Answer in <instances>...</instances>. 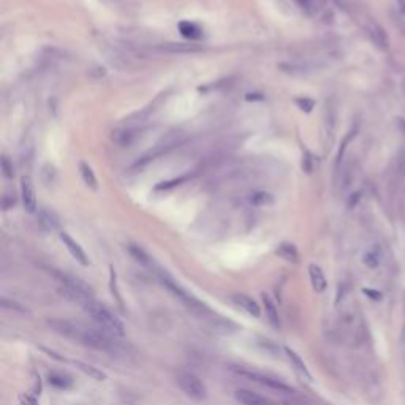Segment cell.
<instances>
[{
  "label": "cell",
  "instance_id": "4fadbf2b",
  "mask_svg": "<svg viewBox=\"0 0 405 405\" xmlns=\"http://www.w3.org/2000/svg\"><path fill=\"white\" fill-rule=\"evenodd\" d=\"M158 49H160V51H165V53H173V54H189V53L201 51L200 46L190 44V43H165Z\"/></svg>",
  "mask_w": 405,
  "mask_h": 405
},
{
  "label": "cell",
  "instance_id": "484cf974",
  "mask_svg": "<svg viewBox=\"0 0 405 405\" xmlns=\"http://www.w3.org/2000/svg\"><path fill=\"white\" fill-rule=\"evenodd\" d=\"M187 179H190V176H182V177H177V179H171V181H166V182H160L158 186L155 187V190H169V189H173L176 186H181L182 182H186Z\"/></svg>",
  "mask_w": 405,
  "mask_h": 405
},
{
  "label": "cell",
  "instance_id": "30bf717a",
  "mask_svg": "<svg viewBox=\"0 0 405 405\" xmlns=\"http://www.w3.org/2000/svg\"><path fill=\"white\" fill-rule=\"evenodd\" d=\"M60 241H62L65 244V247L67 250L71 253V256L75 258L78 263H81L82 266H87L89 264V258H87V255H85L84 249L81 247V245L73 239L68 233H60Z\"/></svg>",
  "mask_w": 405,
  "mask_h": 405
},
{
  "label": "cell",
  "instance_id": "83f0119b",
  "mask_svg": "<svg viewBox=\"0 0 405 405\" xmlns=\"http://www.w3.org/2000/svg\"><path fill=\"white\" fill-rule=\"evenodd\" d=\"M354 134H356V131H350V134L348 137H345V140H343V143H342V146H340V151H339V155H337V162H336V168L339 169V166H340V163H342V158H343V154H345V149H347V144L351 141V138L354 137Z\"/></svg>",
  "mask_w": 405,
  "mask_h": 405
},
{
  "label": "cell",
  "instance_id": "277c9868",
  "mask_svg": "<svg viewBox=\"0 0 405 405\" xmlns=\"http://www.w3.org/2000/svg\"><path fill=\"white\" fill-rule=\"evenodd\" d=\"M160 280H162V284L174 294V296L186 305V307L192 312V313H195V315H204L206 312H209V309H207V305L203 302V301H200L198 298H195L193 294H190L187 290H184L179 284H176V282L171 279L169 276H166V274H163V273H160Z\"/></svg>",
  "mask_w": 405,
  "mask_h": 405
},
{
  "label": "cell",
  "instance_id": "d6a6232c",
  "mask_svg": "<svg viewBox=\"0 0 405 405\" xmlns=\"http://www.w3.org/2000/svg\"><path fill=\"white\" fill-rule=\"evenodd\" d=\"M359 195H361V193H359V192H356V193H353V195L350 196V201L347 203V206L350 207V209H351L353 206H356V203L359 201Z\"/></svg>",
  "mask_w": 405,
  "mask_h": 405
},
{
  "label": "cell",
  "instance_id": "e575fe53",
  "mask_svg": "<svg viewBox=\"0 0 405 405\" xmlns=\"http://www.w3.org/2000/svg\"><path fill=\"white\" fill-rule=\"evenodd\" d=\"M396 5H397V8H399L400 13L405 16V0H396Z\"/></svg>",
  "mask_w": 405,
  "mask_h": 405
},
{
  "label": "cell",
  "instance_id": "2e32d148",
  "mask_svg": "<svg viewBox=\"0 0 405 405\" xmlns=\"http://www.w3.org/2000/svg\"><path fill=\"white\" fill-rule=\"evenodd\" d=\"M261 299H263V304H264V312H266V317H267V322L271 323L273 328L279 329L280 328V317H279V310L276 307V304L273 302V299L269 298L267 294H263Z\"/></svg>",
  "mask_w": 405,
  "mask_h": 405
},
{
  "label": "cell",
  "instance_id": "7a4b0ae2",
  "mask_svg": "<svg viewBox=\"0 0 405 405\" xmlns=\"http://www.w3.org/2000/svg\"><path fill=\"white\" fill-rule=\"evenodd\" d=\"M48 273L51 274L53 279L59 284L60 293L65 294L68 299L78 302L79 305L94 299L92 288L87 284H84L81 279L73 277V276L62 273V271H57V269H48Z\"/></svg>",
  "mask_w": 405,
  "mask_h": 405
},
{
  "label": "cell",
  "instance_id": "ac0fdd59",
  "mask_svg": "<svg viewBox=\"0 0 405 405\" xmlns=\"http://www.w3.org/2000/svg\"><path fill=\"white\" fill-rule=\"evenodd\" d=\"M73 366H76V369H79L85 375H89L91 378L97 380V382H105V380L108 378V375L103 371L97 369V367H94L92 364L82 363V361H73Z\"/></svg>",
  "mask_w": 405,
  "mask_h": 405
},
{
  "label": "cell",
  "instance_id": "8992f818",
  "mask_svg": "<svg viewBox=\"0 0 405 405\" xmlns=\"http://www.w3.org/2000/svg\"><path fill=\"white\" fill-rule=\"evenodd\" d=\"M176 383L181 388V391L186 394L187 397L201 402L207 397V388L203 383V380L200 377H196L192 372H181L176 377Z\"/></svg>",
  "mask_w": 405,
  "mask_h": 405
},
{
  "label": "cell",
  "instance_id": "603a6c76",
  "mask_svg": "<svg viewBox=\"0 0 405 405\" xmlns=\"http://www.w3.org/2000/svg\"><path fill=\"white\" fill-rule=\"evenodd\" d=\"M79 173H81V177L84 181V184L87 186L89 189H92L94 192L98 190V182H97V177H95V173L94 169L89 163L85 162H81L79 163Z\"/></svg>",
  "mask_w": 405,
  "mask_h": 405
},
{
  "label": "cell",
  "instance_id": "f546056e",
  "mask_svg": "<svg viewBox=\"0 0 405 405\" xmlns=\"http://www.w3.org/2000/svg\"><path fill=\"white\" fill-rule=\"evenodd\" d=\"M2 171H4V176L11 179L15 177V169H13V165L10 163V160L7 157H2Z\"/></svg>",
  "mask_w": 405,
  "mask_h": 405
},
{
  "label": "cell",
  "instance_id": "6da1fadb",
  "mask_svg": "<svg viewBox=\"0 0 405 405\" xmlns=\"http://www.w3.org/2000/svg\"><path fill=\"white\" fill-rule=\"evenodd\" d=\"M48 326L51 328L54 333L64 336L65 339H70L73 342H78L81 345L91 347L100 351L116 353L117 351V342L114 340V336L108 334L103 329H92L85 328L81 325H75L67 320H48Z\"/></svg>",
  "mask_w": 405,
  "mask_h": 405
},
{
  "label": "cell",
  "instance_id": "4dcf8cb0",
  "mask_svg": "<svg viewBox=\"0 0 405 405\" xmlns=\"http://www.w3.org/2000/svg\"><path fill=\"white\" fill-rule=\"evenodd\" d=\"M16 204V196L15 193H7L4 198H2V207H4V211H8L10 207H13Z\"/></svg>",
  "mask_w": 405,
  "mask_h": 405
},
{
  "label": "cell",
  "instance_id": "4316f807",
  "mask_svg": "<svg viewBox=\"0 0 405 405\" xmlns=\"http://www.w3.org/2000/svg\"><path fill=\"white\" fill-rule=\"evenodd\" d=\"M294 103H296L298 108L304 113H310L312 109L315 108V102L312 100V98H307V97H299V98L294 100Z\"/></svg>",
  "mask_w": 405,
  "mask_h": 405
},
{
  "label": "cell",
  "instance_id": "d590c367",
  "mask_svg": "<svg viewBox=\"0 0 405 405\" xmlns=\"http://www.w3.org/2000/svg\"><path fill=\"white\" fill-rule=\"evenodd\" d=\"M298 2H299L302 7H305V8H307V7L310 5V0H298Z\"/></svg>",
  "mask_w": 405,
  "mask_h": 405
},
{
  "label": "cell",
  "instance_id": "5bb4252c",
  "mask_svg": "<svg viewBox=\"0 0 405 405\" xmlns=\"http://www.w3.org/2000/svg\"><path fill=\"white\" fill-rule=\"evenodd\" d=\"M367 33H369L371 40L380 48V49H388L389 46V38L386 32L378 26V24H371L369 27H367Z\"/></svg>",
  "mask_w": 405,
  "mask_h": 405
},
{
  "label": "cell",
  "instance_id": "ffe728a7",
  "mask_svg": "<svg viewBox=\"0 0 405 405\" xmlns=\"http://www.w3.org/2000/svg\"><path fill=\"white\" fill-rule=\"evenodd\" d=\"M285 353H287V356H288V359L293 363V366L296 367V371L302 375V377H305L307 380H312V374L309 372V369H307V366H305V363L301 359V356L299 354L294 351V350H291L290 347H285Z\"/></svg>",
  "mask_w": 405,
  "mask_h": 405
},
{
  "label": "cell",
  "instance_id": "5b68a950",
  "mask_svg": "<svg viewBox=\"0 0 405 405\" xmlns=\"http://www.w3.org/2000/svg\"><path fill=\"white\" fill-rule=\"evenodd\" d=\"M184 140H186V137H184L182 131H171V133H168L162 141H158L149 152L140 158V160L137 162V165H134V168H141V166L147 165L149 162L155 160V158L168 154L169 151H173L176 146H179L181 143H184Z\"/></svg>",
  "mask_w": 405,
  "mask_h": 405
},
{
  "label": "cell",
  "instance_id": "9c48e42d",
  "mask_svg": "<svg viewBox=\"0 0 405 405\" xmlns=\"http://www.w3.org/2000/svg\"><path fill=\"white\" fill-rule=\"evenodd\" d=\"M235 397L241 405H279L273 399H267L264 396L256 394L250 389H238L235 392Z\"/></svg>",
  "mask_w": 405,
  "mask_h": 405
},
{
  "label": "cell",
  "instance_id": "f1b7e54d",
  "mask_svg": "<svg viewBox=\"0 0 405 405\" xmlns=\"http://www.w3.org/2000/svg\"><path fill=\"white\" fill-rule=\"evenodd\" d=\"M2 307H4V309L16 310V312H22V313H26V312H27V309H26V307H22L21 304H18V302H15V301H10V299H7V298L2 299Z\"/></svg>",
  "mask_w": 405,
  "mask_h": 405
},
{
  "label": "cell",
  "instance_id": "d6986e66",
  "mask_svg": "<svg viewBox=\"0 0 405 405\" xmlns=\"http://www.w3.org/2000/svg\"><path fill=\"white\" fill-rule=\"evenodd\" d=\"M128 252L130 255L133 256L134 260H137L140 264L146 266V267H154V260L151 258V255L147 253L143 247H140V245L137 244H130L128 245Z\"/></svg>",
  "mask_w": 405,
  "mask_h": 405
},
{
  "label": "cell",
  "instance_id": "cb8c5ba5",
  "mask_svg": "<svg viewBox=\"0 0 405 405\" xmlns=\"http://www.w3.org/2000/svg\"><path fill=\"white\" fill-rule=\"evenodd\" d=\"M48 382H49V385L57 388V389H68L73 385L71 378L68 375H65V374H60V372L48 374Z\"/></svg>",
  "mask_w": 405,
  "mask_h": 405
},
{
  "label": "cell",
  "instance_id": "8fae6325",
  "mask_svg": "<svg viewBox=\"0 0 405 405\" xmlns=\"http://www.w3.org/2000/svg\"><path fill=\"white\" fill-rule=\"evenodd\" d=\"M231 301L235 302V304L238 305V307L244 309L249 315H252V317H255V318H258V317L261 315L260 305L255 302V299H252L250 296H247V294L236 293V294H233V296H231Z\"/></svg>",
  "mask_w": 405,
  "mask_h": 405
},
{
  "label": "cell",
  "instance_id": "3957f363",
  "mask_svg": "<svg viewBox=\"0 0 405 405\" xmlns=\"http://www.w3.org/2000/svg\"><path fill=\"white\" fill-rule=\"evenodd\" d=\"M82 307L98 325V328L106 331L108 334H111L114 337H122L125 334V328L122 325V322L108 307H105L103 304L97 302L95 299H91L85 304H82Z\"/></svg>",
  "mask_w": 405,
  "mask_h": 405
},
{
  "label": "cell",
  "instance_id": "44dd1931",
  "mask_svg": "<svg viewBox=\"0 0 405 405\" xmlns=\"http://www.w3.org/2000/svg\"><path fill=\"white\" fill-rule=\"evenodd\" d=\"M276 253L280 256V258H284L285 261H290V263H296L298 258H299L298 249L294 247L291 242H282L277 247Z\"/></svg>",
  "mask_w": 405,
  "mask_h": 405
},
{
  "label": "cell",
  "instance_id": "52a82bcc",
  "mask_svg": "<svg viewBox=\"0 0 405 405\" xmlns=\"http://www.w3.org/2000/svg\"><path fill=\"white\" fill-rule=\"evenodd\" d=\"M233 371H235L238 375L249 378V380H252V382L258 383L261 386H266L269 389L284 392V394H293V392H294V389L291 386H288L287 383H284L282 380H279L276 377L266 375V374H261V372H256V371H252V369H242V367H233Z\"/></svg>",
  "mask_w": 405,
  "mask_h": 405
},
{
  "label": "cell",
  "instance_id": "d4e9b609",
  "mask_svg": "<svg viewBox=\"0 0 405 405\" xmlns=\"http://www.w3.org/2000/svg\"><path fill=\"white\" fill-rule=\"evenodd\" d=\"M274 203V196L267 192H255L250 196V204L256 207H263V206H271Z\"/></svg>",
  "mask_w": 405,
  "mask_h": 405
},
{
  "label": "cell",
  "instance_id": "9a60e30c",
  "mask_svg": "<svg viewBox=\"0 0 405 405\" xmlns=\"http://www.w3.org/2000/svg\"><path fill=\"white\" fill-rule=\"evenodd\" d=\"M179 32L184 38H187L190 41H195V40H200L201 35H203V30L200 26H196L195 22H190V21H181L179 22Z\"/></svg>",
  "mask_w": 405,
  "mask_h": 405
},
{
  "label": "cell",
  "instance_id": "7402d4cb",
  "mask_svg": "<svg viewBox=\"0 0 405 405\" xmlns=\"http://www.w3.org/2000/svg\"><path fill=\"white\" fill-rule=\"evenodd\" d=\"M38 222H40V227L46 231H53L59 228V218L56 217L53 211L41 209L38 214Z\"/></svg>",
  "mask_w": 405,
  "mask_h": 405
},
{
  "label": "cell",
  "instance_id": "e0dca14e",
  "mask_svg": "<svg viewBox=\"0 0 405 405\" xmlns=\"http://www.w3.org/2000/svg\"><path fill=\"white\" fill-rule=\"evenodd\" d=\"M137 133L138 130H133V128H124V130H116L113 131V141L117 143L119 146L122 147H127L130 144H133V141L137 140Z\"/></svg>",
  "mask_w": 405,
  "mask_h": 405
},
{
  "label": "cell",
  "instance_id": "ba28073f",
  "mask_svg": "<svg viewBox=\"0 0 405 405\" xmlns=\"http://www.w3.org/2000/svg\"><path fill=\"white\" fill-rule=\"evenodd\" d=\"M21 192H22V204L24 209L29 214L36 212V193L33 189L32 179L29 176H24L21 179Z\"/></svg>",
  "mask_w": 405,
  "mask_h": 405
},
{
  "label": "cell",
  "instance_id": "1f68e13d",
  "mask_svg": "<svg viewBox=\"0 0 405 405\" xmlns=\"http://www.w3.org/2000/svg\"><path fill=\"white\" fill-rule=\"evenodd\" d=\"M364 263L369 266V267H375L378 264V253H375V252H367L364 255Z\"/></svg>",
  "mask_w": 405,
  "mask_h": 405
},
{
  "label": "cell",
  "instance_id": "7c38bea8",
  "mask_svg": "<svg viewBox=\"0 0 405 405\" xmlns=\"http://www.w3.org/2000/svg\"><path fill=\"white\" fill-rule=\"evenodd\" d=\"M309 277H310L312 288H313L317 293H323V291L326 290L328 282H326L325 273L322 271V267H320V266L310 264V266H309Z\"/></svg>",
  "mask_w": 405,
  "mask_h": 405
},
{
  "label": "cell",
  "instance_id": "836d02e7",
  "mask_svg": "<svg viewBox=\"0 0 405 405\" xmlns=\"http://www.w3.org/2000/svg\"><path fill=\"white\" fill-rule=\"evenodd\" d=\"M247 98L249 102H252V100H263V95H260V94H247Z\"/></svg>",
  "mask_w": 405,
  "mask_h": 405
}]
</instances>
